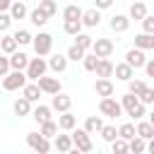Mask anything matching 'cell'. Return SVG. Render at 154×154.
<instances>
[{
  "label": "cell",
  "mask_w": 154,
  "mask_h": 154,
  "mask_svg": "<svg viewBox=\"0 0 154 154\" xmlns=\"http://www.w3.org/2000/svg\"><path fill=\"white\" fill-rule=\"evenodd\" d=\"M125 63H130L135 70H140V67H144V63H147V58H144V51L142 48H130L128 53H125Z\"/></svg>",
  "instance_id": "cell-10"
},
{
  "label": "cell",
  "mask_w": 154,
  "mask_h": 154,
  "mask_svg": "<svg viewBox=\"0 0 154 154\" xmlns=\"http://www.w3.org/2000/svg\"><path fill=\"white\" fill-rule=\"evenodd\" d=\"M113 75H116L120 82H130V79L135 77V67H132L130 63H118V65L113 67Z\"/></svg>",
  "instance_id": "cell-12"
},
{
  "label": "cell",
  "mask_w": 154,
  "mask_h": 154,
  "mask_svg": "<svg viewBox=\"0 0 154 154\" xmlns=\"http://www.w3.org/2000/svg\"><path fill=\"white\" fill-rule=\"evenodd\" d=\"M29 19H31V24H34V26H43L51 17H48L43 10H38V7H36V10H31V12H29Z\"/></svg>",
  "instance_id": "cell-30"
},
{
  "label": "cell",
  "mask_w": 154,
  "mask_h": 154,
  "mask_svg": "<svg viewBox=\"0 0 154 154\" xmlns=\"http://www.w3.org/2000/svg\"><path fill=\"white\" fill-rule=\"evenodd\" d=\"M48 67H51L53 72H65V67H67V55H60V53L51 55V58H48Z\"/></svg>",
  "instance_id": "cell-22"
},
{
  "label": "cell",
  "mask_w": 154,
  "mask_h": 154,
  "mask_svg": "<svg viewBox=\"0 0 154 154\" xmlns=\"http://www.w3.org/2000/svg\"><path fill=\"white\" fill-rule=\"evenodd\" d=\"M144 72H147V77H154V58L144 63Z\"/></svg>",
  "instance_id": "cell-49"
},
{
  "label": "cell",
  "mask_w": 154,
  "mask_h": 154,
  "mask_svg": "<svg viewBox=\"0 0 154 154\" xmlns=\"http://www.w3.org/2000/svg\"><path fill=\"white\" fill-rule=\"evenodd\" d=\"M113 67H116V65H113L108 58H101L94 72H96V77H113Z\"/></svg>",
  "instance_id": "cell-23"
},
{
  "label": "cell",
  "mask_w": 154,
  "mask_h": 154,
  "mask_svg": "<svg viewBox=\"0 0 154 154\" xmlns=\"http://www.w3.org/2000/svg\"><path fill=\"white\" fill-rule=\"evenodd\" d=\"M82 7L79 5H67L65 10H63V19H82Z\"/></svg>",
  "instance_id": "cell-36"
},
{
  "label": "cell",
  "mask_w": 154,
  "mask_h": 154,
  "mask_svg": "<svg viewBox=\"0 0 154 154\" xmlns=\"http://www.w3.org/2000/svg\"><path fill=\"white\" fill-rule=\"evenodd\" d=\"M51 113H53V108H51V106H43V103H38V106L31 111V118H34V120L41 125V123H46V120H53V116H51Z\"/></svg>",
  "instance_id": "cell-16"
},
{
  "label": "cell",
  "mask_w": 154,
  "mask_h": 154,
  "mask_svg": "<svg viewBox=\"0 0 154 154\" xmlns=\"http://www.w3.org/2000/svg\"><path fill=\"white\" fill-rule=\"evenodd\" d=\"M26 144H29L34 152H38V154H46V152L53 149L51 140H48L46 135H41V130H38V132H29V135H26Z\"/></svg>",
  "instance_id": "cell-5"
},
{
  "label": "cell",
  "mask_w": 154,
  "mask_h": 154,
  "mask_svg": "<svg viewBox=\"0 0 154 154\" xmlns=\"http://www.w3.org/2000/svg\"><path fill=\"white\" fill-rule=\"evenodd\" d=\"M67 60H72V63H77V60H84V55H87V51L82 48V46H77V43H72L70 48H67Z\"/></svg>",
  "instance_id": "cell-32"
},
{
  "label": "cell",
  "mask_w": 154,
  "mask_h": 154,
  "mask_svg": "<svg viewBox=\"0 0 154 154\" xmlns=\"http://www.w3.org/2000/svg\"><path fill=\"white\" fill-rule=\"evenodd\" d=\"M36 82H38L41 91H43V94H51V96H53V94H58V91L63 89V84H60V79H58V77H46V75H43V77H38Z\"/></svg>",
  "instance_id": "cell-8"
},
{
  "label": "cell",
  "mask_w": 154,
  "mask_h": 154,
  "mask_svg": "<svg viewBox=\"0 0 154 154\" xmlns=\"http://www.w3.org/2000/svg\"><path fill=\"white\" fill-rule=\"evenodd\" d=\"M137 96H140V101H142L144 106H147V103H154V87H144Z\"/></svg>",
  "instance_id": "cell-43"
},
{
  "label": "cell",
  "mask_w": 154,
  "mask_h": 154,
  "mask_svg": "<svg viewBox=\"0 0 154 154\" xmlns=\"http://www.w3.org/2000/svg\"><path fill=\"white\" fill-rule=\"evenodd\" d=\"M53 147L58 149V152H72V147H75V142H72V135H55L53 137Z\"/></svg>",
  "instance_id": "cell-17"
},
{
  "label": "cell",
  "mask_w": 154,
  "mask_h": 154,
  "mask_svg": "<svg viewBox=\"0 0 154 154\" xmlns=\"http://www.w3.org/2000/svg\"><path fill=\"white\" fill-rule=\"evenodd\" d=\"M72 142H75V147H77L79 152H91V149H94L91 137H89V132H87L84 128H77V130L72 132Z\"/></svg>",
  "instance_id": "cell-7"
},
{
  "label": "cell",
  "mask_w": 154,
  "mask_h": 154,
  "mask_svg": "<svg viewBox=\"0 0 154 154\" xmlns=\"http://www.w3.org/2000/svg\"><path fill=\"white\" fill-rule=\"evenodd\" d=\"M29 55L26 53H22V51H14L12 55H10V65H12V70H26V65H29Z\"/></svg>",
  "instance_id": "cell-19"
},
{
  "label": "cell",
  "mask_w": 154,
  "mask_h": 154,
  "mask_svg": "<svg viewBox=\"0 0 154 154\" xmlns=\"http://www.w3.org/2000/svg\"><path fill=\"white\" fill-rule=\"evenodd\" d=\"M12 36L17 38V43H19V46H29V43L34 41V36H31V34H29L26 29H17V31H14Z\"/></svg>",
  "instance_id": "cell-38"
},
{
  "label": "cell",
  "mask_w": 154,
  "mask_h": 154,
  "mask_svg": "<svg viewBox=\"0 0 154 154\" xmlns=\"http://www.w3.org/2000/svg\"><path fill=\"white\" fill-rule=\"evenodd\" d=\"M99 22H101V10L99 7H91V10H84L82 12V24L84 26H99Z\"/></svg>",
  "instance_id": "cell-14"
},
{
  "label": "cell",
  "mask_w": 154,
  "mask_h": 154,
  "mask_svg": "<svg viewBox=\"0 0 154 154\" xmlns=\"http://www.w3.org/2000/svg\"><path fill=\"white\" fill-rule=\"evenodd\" d=\"M82 19H65V24H63V29H65V34H70V36H77L79 31H82Z\"/></svg>",
  "instance_id": "cell-31"
},
{
  "label": "cell",
  "mask_w": 154,
  "mask_h": 154,
  "mask_svg": "<svg viewBox=\"0 0 154 154\" xmlns=\"http://www.w3.org/2000/svg\"><path fill=\"white\" fill-rule=\"evenodd\" d=\"M75 43H77V46H82V48H84V51H89V48H91V43H94V38H91V36H87V34H82V31H79V34H77V36H75Z\"/></svg>",
  "instance_id": "cell-42"
},
{
  "label": "cell",
  "mask_w": 154,
  "mask_h": 154,
  "mask_svg": "<svg viewBox=\"0 0 154 154\" xmlns=\"http://www.w3.org/2000/svg\"><path fill=\"white\" fill-rule=\"evenodd\" d=\"M12 108H14V113L22 118V116H29L31 113V101L26 99V96H19L14 103H12Z\"/></svg>",
  "instance_id": "cell-24"
},
{
  "label": "cell",
  "mask_w": 154,
  "mask_h": 154,
  "mask_svg": "<svg viewBox=\"0 0 154 154\" xmlns=\"http://www.w3.org/2000/svg\"><path fill=\"white\" fill-rule=\"evenodd\" d=\"M91 51H94L99 58H111V53H113V41H111V38H96V41L91 43Z\"/></svg>",
  "instance_id": "cell-9"
},
{
  "label": "cell",
  "mask_w": 154,
  "mask_h": 154,
  "mask_svg": "<svg viewBox=\"0 0 154 154\" xmlns=\"http://www.w3.org/2000/svg\"><path fill=\"white\" fill-rule=\"evenodd\" d=\"M144 87H147V84H144L142 79H135V77H132V79L128 82V91H132V94H140V91H142Z\"/></svg>",
  "instance_id": "cell-44"
},
{
  "label": "cell",
  "mask_w": 154,
  "mask_h": 154,
  "mask_svg": "<svg viewBox=\"0 0 154 154\" xmlns=\"http://www.w3.org/2000/svg\"><path fill=\"white\" fill-rule=\"evenodd\" d=\"M111 149H113V154H125V152H130L128 140H123V137H116V140L111 142Z\"/></svg>",
  "instance_id": "cell-39"
},
{
  "label": "cell",
  "mask_w": 154,
  "mask_h": 154,
  "mask_svg": "<svg viewBox=\"0 0 154 154\" xmlns=\"http://www.w3.org/2000/svg\"><path fill=\"white\" fill-rule=\"evenodd\" d=\"M99 111H101V116H106V118H120V116H123V103L116 101L113 96H101Z\"/></svg>",
  "instance_id": "cell-3"
},
{
  "label": "cell",
  "mask_w": 154,
  "mask_h": 154,
  "mask_svg": "<svg viewBox=\"0 0 154 154\" xmlns=\"http://www.w3.org/2000/svg\"><path fill=\"white\" fill-rule=\"evenodd\" d=\"M111 29H113L116 34L128 31V29H130V17H128V14H116V17H111Z\"/></svg>",
  "instance_id": "cell-18"
},
{
  "label": "cell",
  "mask_w": 154,
  "mask_h": 154,
  "mask_svg": "<svg viewBox=\"0 0 154 154\" xmlns=\"http://www.w3.org/2000/svg\"><path fill=\"white\" fill-rule=\"evenodd\" d=\"M10 14H12V19H24V17H29V10H26L24 0H14L12 7H10Z\"/></svg>",
  "instance_id": "cell-26"
},
{
  "label": "cell",
  "mask_w": 154,
  "mask_h": 154,
  "mask_svg": "<svg viewBox=\"0 0 154 154\" xmlns=\"http://www.w3.org/2000/svg\"><path fill=\"white\" fill-rule=\"evenodd\" d=\"M10 70H12V65H10V55H7V58L0 55V77H5Z\"/></svg>",
  "instance_id": "cell-46"
},
{
  "label": "cell",
  "mask_w": 154,
  "mask_h": 154,
  "mask_svg": "<svg viewBox=\"0 0 154 154\" xmlns=\"http://www.w3.org/2000/svg\"><path fill=\"white\" fill-rule=\"evenodd\" d=\"M26 72L24 70H10L5 77H2V89L5 91H17V89H22L24 84H26Z\"/></svg>",
  "instance_id": "cell-2"
},
{
  "label": "cell",
  "mask_w": 154,
  "mask_h": 154,
  "mask_svg": "<svg viewBox=\"0 0 154 154\" xmlns=\"http://www.w3.org/2000/svg\"><path fill=\"white\" fill-rule=\"evenodd\" d=\"M99 60H101V58L91 51V53H87V55H84L82 65H84V70H87V72H94V70H96V65H99Z\"/></svg>",
  "instance_id": "cell-37"
},
{
  "label": "cell",
  "mask_w": 154,
  "mask_h": 154,
  "mask_svg": "<svg viewBox=\"0 0 154 154\" xmlns=\"http://www.w3.org/2000/svg\"><path fill=\"white\" fill-rule=\"evenodd\" d=\"M113 5V0H94V7H99V10H108Z\"/></svg>",
  "instance_id": "cell-48"
},
{
  "label": "cell",
  "mask_w": 154,
  "mask_h": 154,
  "mask_svg": "<svg viewBox=\"0 0 154 154\" xmlns=\"http://www.w3.org/2000/svg\"><path fill=\"white\" fill-rule=\"evenodd\" d=\"M128 147H130L132 154H142V152H147V140L140 137V135H135L132 140H128Z\"/></svg>",
  "instance_id": "cell-29"
},
{
  "label": "cell",
  "mask_w": 154,
  "mask_h": 154,
  "mask_svg": "<svg viewBox=\"0 0 154 154\" xmlns=\"http://www.w3.org/2000/svg\"><path fill=\"white\" fill-rule=\"evenodd\" d=\"M17 48H19V43H17L14 36H2V41H0V51H2L5 55H12Z\"/></svg>",
  "instance_id": "cell-27"
},
{
  "label": "cell",
  "mask_w": 154,
  "mask_h": 154,
  "mask_svg": "<svg viewBox=\"0 0 154 154\" xmlns=\"http://www.w3.org/2000/svg\"><path fill=\"white\" fill-rule=\"evenodd\" d=\"M0 41H2V31H0Z\"/></svg>",
  "instance_id": "cell-53"
},
{
  "label": "cell",
  "mask_w": 154,
  "mask_h": 154,
  "mask_svg": "<svg viewBox=\"0 0 154 154\" xmlns=\"http://www.w3.org/2000/svg\"><path fill=\"white\" fill-rule=\"evenodd\" d=\"M12 2H14V0H0V12H10Z\"/></svg>",
  "instance_id": "cell-50"
},
{
  "label": "cell",
  "mask_w": 154,
  "mask_h": 154,
  "mask_svg": "<svg viewBox=\"0 0 154 154\" xmlns=\"http://www.w3.org/2000/svg\"><path fill=\"white\" fill-rule=\"evenodd\" d=\"M137 135L144 137V140H152V137H154V125H152L149 120H140V123H137Z\"/></svg>",
  "instance_id": "cell-34"
},
{
  "label": "cell",
  "mask_w": 154,
  "mask_h": 154,
  "mask_svg": "<svg viewBox=\"0 0 154 154\" xmlns=\"http://www.w3.org/2000/svg\"><path fill=\"white\" fill-rule=\"evenodd\" d=\"M46 70H48V60H43V55H36V58H31L29 60V65H26V77L29 79H38V77H43L46 75Z\"/></svg>",
  "instance_id": "cell-6"
},
{
  "label": "cell",
  "mask_w": 154,
  "mask_h": 154,
  "mask_svg": "<svg viewBox=\"0 0 154 154\" xmlns=\"http://www.w3.org/2000/svg\"><path fill=\"white\" fill-rule=\"evenodd\" d=\"M101 128H103V120H101L99 116H89V118L84 120V130H87L89 135H94V132H101Z\"/></svg>",
  "instance_id": "cell-28"
},
{
  "label": "cell",
  "mask_w": 154,
  "mask_h": 154,
  "mask_svg": "<svg viewBox=\"0 0 154 154\" xmlns=\"http://www.w3.org/2000/svg\"><path fill=\"white\" fill-rule=\"evenodd\" d=\"M128 17H130V19H135V22H142V19L147 17V5H144V2H140V0H137V2H132V5H130V10H128Z\"/></svg>",
  "instance_id": "cell-20"
},
{
  "label": "cell",
  "mask_w": 154,
  "mask_h": 154,
  "mask_svg": "<svg viewBox=\"0 0 154 154\" xmlns=\"http://www.w3.org/2000/svg\"><path fill=\"white\" fill-rule=\"evenodd\" d=\"M149 123H152V125H154V111H152V113H149Z\"/></svg>",
  "instance_id": "cell-52"
},
{
  "label": "cell",
  "mask_w": 154,
  "mask_h": 154,
  "mask_svg": "<svg viewBox=\"0 0 154 154\" xmlns=\"http://www.w3.org/2000/svg\"><path fill=\"white\" fill-rule=\"evenodd\" d=\"M135 46L142 48V51H152V48H154V34H149V31L137 34V36H135Z\"/></svg>",
  "instance_id": "cell-21"
},
{
  "label": "cell",
  "mask_w": 154,
  "mask_h": 154,
  "mask_svg": "<svg viewBox=\"0 0 154 154\" xmlns=\"http://www.w3.org/2000/svg\"><path fill=\"white\" fill-rule=\"evenodd\" d=\"M38 10H43L48 17H53V14L58 12V5H55V0H41V2H38Z\"/></svg>",
  "instance_id": "cell-41"
},
{
  "label": "cell",
  "mask_w": 154,
  "mask_h": 154,
  "mask_svg": "<svg viewBox=\"0 0 154 154\" xmlns=\"http://www.w3.org/2000/svg\"><path fill=\"white\" fill-rule=\"evenodd\" d=\"M147 152H152V154H154V137H152V140H147Z\"/></svg>",
  "instance_id": "cell-51"
},
{
  "label": "cell",
  "mask_w": 154,
  "mask_h": 154,
  "mask_svg": "<svg viewBox=\"0 0 154 154\" xmlns=\"http://www.w3.org/2000/svg\"><path fill=\"white\" fill-rule=\"evenodd\" d=\"M70 106H72V99H70L67 94H63V91L53 94V99H51V108H53V111L65 113V111H70Z\"/></svg>",
  "instance_id": "cell-11"
},
{
  "label": "cell",
  "mask_w": 154,
  "mask_h": 154,
  "mask_svg": "<svg viewBox=\"0 0 154 154\" xmlns=\"http://www.w3.org/2000/svg\"><path fill=\"white\" fill-rule=\"evenodd\" d=\"M99 135H101V137H103L106 142H113V140L118 137V130H116V125H103Z\"/></svg>",
  "instance_id": "cell-40"
},
{
  "label": "cell",
  "mask_w": 154,
  "mask_h": 154,
  "mask_svg": "<svg viewBox=\"0 0 154 154\" xmlns=\"http://www.w3.org/2000/svg\"><path fill=\"white\" fill-rule=\"evenodd\" d=\"M120 103H123V111H125L132 120H142V118L147 116L144 103H142V101H140V96H137V94H132V91H128V94L120 99Z\"/></svg>",
  "instance_id": "cell-1"
},
{
  "label": "cell",
  "mask_w": 154,
  "mask_h": 154,
  "mask_svg": "<svg viewBox=\"0 0 154 154\" xmlns=\"http://www.w3.org/2000/svg\"><path fill=\"white\" fill-rule=\"evenodd\" d=\"M58 130H60V125H58L55 120H46V123H41V135H46L48 140H53V137L58 135Z\"/></svg>",
  "instance_id": "cell-33"
},
{
  "label": "cell",
  "mask_w": 154,
  "mask_h": 154,
  "mask_svg": "<svg viewBox=\"0 0 154 154\" xmlns=\"http://www.w3.org/2000/svg\"><path fill=\"white\" fill-rule=\"evenodd\" d=\"M58 125H60V130H75V125H77V118L70 113V111H65V113H60L58 116Z\"/></svg>",
  "instance_id": "cell-25"
},
{
  "label": "cell",
  "mask_w": 154,
  "mask_h": 154,
  "mask_svg": "<svg viewBox=\"0 0 154 154\" xmlns=\"http://www.w3.org/2000/svg\"><path fill=\"white\" fill-rule=\"evenodd\" d=\"M135 135H137V125H132V123H123L118 128V137H123V140H132Z\"/></svg>",
  "instance_id": "cell-35"
},
{
  "label": "cell",
  "mask_w": 154,
  "mask_h": 154,
  "mask_svg": "<svg viewBox=\"0 0 154 154\" xmlns=\"http://www.w3.org/2000/svg\"><path fill=\"white\" fill-rule=\"evenodd\" d=\"M31 46H34L36 55H51V51H53V36H51L48 31H38V34L34 36Z\"/></svg>",
  "instance_id": "cell-4"
},
{
  "label": "cell",
  "mask_w": 154,
  "mask_h": 154,
  "mask_svg": "<svg viewBox=\"0 0 154 154\" xmlns=\"http://www.w3.org/2000/svg\"><path fill=\"white\" fill-rule=\"evenodd\" d=\"M12 24V14L10 12H0V31H7Z\"/></svg>",
  "instance_id": "cell-45"
},
{
  "label": "cell",
  "mask_w": 154,
  "mask_h": 154,
  "mask_svg": "<svg viewBox=\"0 0 154 154\" xmlns=\"http://www.w3.org/2000/svg\"><path fill=\"white\" fill-rule=\"evenodd\" d=\"M94 91H96L99 96H113L116 87H113V82H111L108 77H99V79L94 82Z\"/></svg>",
  "instance_id": "cell-13"
},
{
  "label": "cell",
  "mask_w": 154,
  "mask_h": 154,
  "mask_svg": "<svg viewBox=\"0 0 154 154\" xmlns=\"http://www.w3.org/2000/svg\"><path fill=\"white\" fill-rule=\"evenodd\" d=\"M142 29L149 31V34H154V17H152V14H147V17L142 19Z\"/></svg>",
  "instance_id": "cell-47"
},
{
  "label": "cell",
  "mask_w": 154,
  "mask_h": 154,
  "mask_svg": "<svg viewBox=\"0 0 154 154\" xmlns=\"http://www.w3.org/2000/svg\"><path fill=\"white\" fill-rule=\"evenodd\" d=\"M41 87H38V82H26L24 87H22V96H26L31 103H36L38 99H41Z\"/></svg>",
  "instance_id": "cell-15"
}]
</instances>
